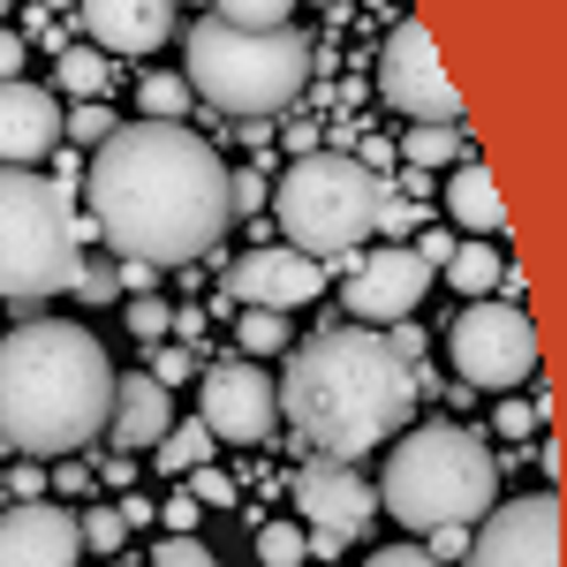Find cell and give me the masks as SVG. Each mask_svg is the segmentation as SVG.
I'll return each mask as SVG.
<instances>
[{
	"label": "cell",
	"instance_id": "obj_1",
	"mask_svg": "<svg viewBox=\"0 0 567 567\" xmlns=\"http://www.w3.org/2000/svg\"><path fill=\"white\" fill-rule=\"evenodd\" d=\"M227 167L182 122H130L91 159V227L130 265H189L227 235Z\"/></svg>",
	"mask_w": 567,
	"mask_h": 567
},
{
	"label": "cell",
	"instance_id": "obj_2",
	"mask_svg": "<svg viewBox=\"0 0 567 567\" xmlns=\"http://www.w3.org/2000/svg\"><path fill=\"white\" fill-rule=\"evenodd\" d=\"M409 401H416V371L371 326L310 333L296 349V363H288V386H280L288 424L326 462H355L363 446H386L401 432V416H409Z\"/></svg>",
	"mask_w": 567,
	"mask_h": 567
},
{
	"label": "cell",
	"instance_id": "obj_3",
	"mask_svg": "<svg viewBox=\"0 0 567 567\" xmlns=\"http://www.w3.org/2000/svg\"><path fill=\"white\" fill-rule=\"evenodd\" d=\"M114 355L99 349L91 326H16L0 341V439L45 462V454H76L106 432V409H114Z\"/></svg>",
	"mask_w": 567,
	"mask_h": 567
},
{
	"label": "cell",
	"instance_id": "obj_4",
	"mask_svg": "<svg viewBox=\"0 0 567 567\" xmlns=\"http://www.w3.org/2000/svg\"><path fill=\"white\" fill-rule=\"evenodd\" d=\"M379 499L401 529H477L499 507V462L470 424H416L386 454Z\"/></svg>",
	"mask_w": 567,
	"mask_h": 567
},
{
	"label": "cell",
	"instance_id": "obj_5",
	"mask_svg": "<svg viewBox=\"0 0 567 567\" xmlns=\"http://www.w3.org/2000/svg\"><path fill=\"white\" fill-rule=\"evenodd\" d=\"M182 84L227 122H265L280 106H296L310 84V39L303 31H235V23H189L182 31Z\"/></svg>",
	"mask_w": 567,
	"mask_h": 567
},
{
	"label": "cell",
	"instance_id": "obj_6",
	"mask_svg": "<svg viewBox=\"0 0 567 567\" xmlns=\"http://www.w3.org/2000/svg\"><path fill=\"white\" fill-rule=\"evenodd\" d=\"M84 227L69 213V189L39 167H0V296L8 303H45L76 288L84 272Z\"/></svg>",
	"mask_w": 567,
	"mask_h": 567
},
{
	"label": "cell",
	"instance_id": "obj_7",
	"mask_svg": "<svg viewBox=\"0 0 567 567\" xmlns=\"http://www.w3.org/2000/svg\"><path fill=\"white\" fill-rule=\"evenodd\" d=\"M379 197H386V182L371 175L363 159L303 152L265 205L280 213L288 250H303V258H341V250H355V243L379 227Z\"/></svg>",
	"mask_w": 567,
	"mask_h": 567
},
{
	"label": "cell",
	"instance_id": "obj_8",
	"mask_svg": "<svg viewBox=\"0 0 567 567\" xmlns=\"http://www.w3.org/2000/svg\"><path fill=\"white\" fill-rule=\"evenodd\" d=\"M446 355H454V371H462V386H523L529 371H537V326H529L523 303H499V296H484L454 318V333H446Z\"/></svg>",
	"mask_w": 567,
	"mask_h": 567
},
{
	"label": "cell",
	"instance_id": "obj_9",
	"mask_svg": "<svg viewBox=\"0 0 567 567\" xmlns=\"http://www.w3.org/2000/svg\"><path fill=\"white\" fill-rule=\"evenodd\" d=\"M379 91L409 122H462V91L446 84V69H439V53H432V31L409 23V16L379 45Z\"/></svg>",
	"mask_w": 567,
	"mask_h": 567
},
{
	"label": "cell",
	"instance_id": "obj_10",
	"mask_svg": "<svg viewBox=\"0 0 567 567\" xmlns=\"http://www.w3.org/2000/svg\"><path fill=\"white\" fill-rule=\"evenodd\" d=\"M470 567H560V499L553 492H523L507 507H492L470 529Z\"/></svg>",
	"mask_w": 567,
	"mask_h": 567
},
{
	"label": "cell",
	"instance_id": "obj_11",
	"mask_svg": "<svg viewBox=\"0 0 567 567\" xmlns=\"http://www.w3.org/2000/svg\"><path fill=\"white\" fill-rule=\"evenodd\" d=\"M272 416H280V386L265 379L258 363H213V371H205L197 424H205L213 439H235V446H250V439L272 432Z\"/></svg>",
	"mask_w": 567,
	"mask_h": 567
},
{
	"label": "cell",
	"instance_id": "obj_12",
	"mask_svg": "<svg viewBox=\"0 0 567 567\" xmlns=\"http://www.w3.org/2000/svg\"><path fill=\"white\" fill-rule=\"evenodd\" d=\"M424 288H432V265L416 258L409 243H393V250H379V258H363L349 272L341 303H349V318H363V326H393V318H409V310L424 303Z\"/></svg>",
	"mask_w": 567,
	"mask_h": 567
},
{
	"label": "cell",
	"instance_id": "obj_13",
	"mask_svg": "<svg viewBox=\"0 0 567 567\" xmlns=\"http://www.w3.org/2000/svg\"><path fill=\"white\" fill-rule=\"evenodd\" d=\"M227 296L250 310H296L310 296H326V265L288 250V243H272V250H250V258L227 265Z\"/></svg>",
	"mask_w": 567,
	"mask_h": 567
},
{
	"label": "cell",
	"instance_id": "obj_14",
	"mask_svg": "<svg viewBox=\"0 0 567 567\" xmlns=\"http://www.w3.org/2000/svg\"><path fill=\"white\" fill-rule=\"evenodd\" d=\"M84 560V537L69 507H45V499H16L0 515V567H76Z\"/></svg>",
	"mask_w": 567,
	"mask_h": 567
},
{
	"label": "cell",
	"instance_id": "obj_15",
	"mask_svg": "<svg viewBox=\"0 0 567 567\" xmlns=\"http://www.w3.org/2000/svg\"><path fill=\"white\" fill-rule=\"evenodd\" d=\"M296 507H303L310 529H326V537H341V545H349L355 529L379 515V492L355 477L349 462H310L303 477H296Z\"/></svg>",
	"mask_w": 567,
	"mask_h": 567
},
{
	"label": "cell",
	"instance_id": "obj_16",
	"mask_svg": "<svg viewBox=\"0 0 567 567\" xmlns=\"http://www.w3.org/2000/svg\"><path fill=\"white\" fill-rule=\"evenodd\" d=\"M76 8H84L76 23L91 31V45L99 53H130V61L136 53H159L182 16V0H76Z\"/></svg>",
	"mask_w": 567,
	"mask_h": 567
},
{
	"label": "cell",
	"instance_id": "obj_17",
	"mask_svg": "<svg viewBox=\"0 0 567 567\" xmlns=\"http://www.w3.org/2000/svg\"><path fill=\"white\" fill-rule=\"evenodd\" d=\"M61 152V99L39 84H0V167H39Z\"/></svg>",
	"mask_w": 567,
	"mask_h": 567
},
{
	"label": "cell",
	"instance_id": "obj_18",
	"mask_svg": "<svg viewBox=\"0 0 567 567\" xmlns=\"http://www.w3.org/2000/svg\"><path fill=\"white\" fill-rule=\"evenodd\" d=\"M167 424H175V393L159 386L152 371H122V379H114V409H106V432H114V446L152 454V446L167 439Z\"/></svg>",
	"mask_w": 567,
	"mask_h": 567
},
{
	"label": "cell",
	"instance_id": "obj_19",
	"mask_svg": "<svg viewBox=\"0 0 567 567\" xmlns=\"http://www.w3.org/2000/svg\"><path fill=\"white\" fill-rule=\"evenodd\" d=\"M446 213H454V227H470L477 243L507 227V205H499V182L484 175L477 159H462V167H454V182H446Z\"/></svg>",
	"mask_w": 567,
	"mask_h": 567
},
{
	"label": "cell",
	"instance_id": "obj_20",
	"mask_svg": "<svg viewBox=\"0 0 567 567\" xmlns=\"http://www.w3.org/2000/svg\"><path fill=\"white\" fill-rule=\"evenodd\" d=\"M53 84L69 91L76 106H84V99H106L114 69H106V53H99V45H61V61H53Z\"/></svg>",
	"mask_w": 567,
	"mask_h": 567
},
{
	"label": "cell",
	"instance_id": "obj_21",
	"mask_svg": "<svg viewBox=\"0 0 567 567\" xmlns=\"http://www.w3.org/2000/svg\"><path fill=\"white\" fill-rule=\"evenodd\" d=\"M401 152H409L416 167H462V159H470V130H462V122H416V130L401 136Z\"/></svg>",
	"mask_w": 567,
	"mask_h": 567
},
{
	"label": "cell",
	"instance_id": "obj_22",
	"mask_svg": "<svg viewBox=\"0 0 567 567\" xmlns=\"http://www.w3.org/2000/svg\"><path fill=\"white\" fill-rule=\"evenodd\" d=\"M499 272H507V258H499L492 243H454V258H446V280H454L470 303H484V296L499 288Z\"/></svg>",
	"mask_w": 567,
	"mask_h": 567
},
{
	"label": "cell",
	"instance_id": "obj_23",
	"mask_svg": "<svg viewBox=\"0 0 567 567\" xmlns=\"http://www.w3.org/2000/svg\"><path fill=\"white\" fill-rule=\"evenodd\" d=\"M152 454H159V470H167V477H189V470H205V454H213V432H205L197 416H189V424H167V439H159Z\"/></svg>",
	"mask_w": 567,
	"mask_h": 567
},
{
	"label": "cell",
	"instance_id": "obj_24",
	"mask_svg": "<svg viewBox=\"0 0 567 567\" xmlns=\"http://www.w3.org/2000/svg\"><path fill=\"white\" fill-rule=\"evenodd\" d=\"M205 16H219V23H235V31H288L296 0H213Z\"/></svg>",
	"mask_w": 567,
	"mask_h": 567
},
{
	"label": "cell",
	"instance_id": "obj_25",
	"mask_svg": "<svg viewBox=\"0 0 567 567\" xmlns=\"http://www.w3.org/2000/svg\"><path fill=\"white\" fill-rule=\"evenodd\" d=\"M76 537H84L99 560H114L130 545V523H122V507H91V515H76Z\"/></svg>",
	"mask_w": 567,
	"mask_h": 567
},
{
	"label": "cell",
	"instance_id": "obj_26",
	"mask_svg": "<svg viewBox=\"0 0 567 567\" xmlns=\"http://www.w3.org/2000/svg\"><path fill=\"white\" fill-rule=\"evenodd\" d=\"M136 106H144V122H182L189 84H182V76H144V84H136Z\"/></svg>",
	"mask_w": 567,
	"mask_h": 567
},
{
	"label": "cell",
	"instance_id": "obj_27",
	"mask_svg": "<svg viewBox=\"0 0 567 567\" xmlns=\"http://www.w3.org/2000/svg\"><path fill=\"white\" fill-rule=\"evenodd\" d=\"M114 130H122V122L106 114V99H84V106L61 114V144H106Z\"/></svg>",
	"mask_w": 567,
	"mask_h": 567
},
{
	"label": "cell",
	"instance_id": "obj_28",
	"mask_svg": "<svg viewBox=\"0 0 567 567\" xmlns=\"http://www.w3.org/2000/svg\"><path fill=\"white\" fill-rule=\"evenodd\" d=\"M310 553H303V529L296 523H265L258 529V567H303Z\"/></svg>",
	"mask_w": 567,
	"mask_h": 567
},
{
	"label": "cell",
	"instance_id": "obj_29",
	"mask_svg": "<svg viewBox=\"0 0 567 567\" xmlns=\"http://www.w3.org/2000/svg\"><path fill=\"white\" fill-rule=\"evenodd\" d=\"M130 333H136V341H159V333H175V310L159 303V296H136V303H130Z\"/></svg>",
	"mask_w": 567,
	"mask_h": 567
},
{
	"label": "cell",
	"instance_id": "obj_30",
	"mask_svg": "<svg viewBox=\"0 0 567 567\" xmlns=\"http://www.w3.org/2000/svg\"><path fill=\"white\" fill-rule=\"evenodd\" d=\"M280 341H288V326H280V310H250V318H243V349H250V355H272Z\"/></svg>",
	"mask_w": 567,
	"mask_h": 567
},
{
	"label": "cell",
	"instance_id": "obj_31",
	"mask_svg": "<svg viewBox=\"0 0 567 567\" xmlns=\"http://www.w3.org/2000/svg\"><path fill=\"white\" fill-rule=\"evenodd\" d=\"M265 197H272V182H265L258 167L227 175V213H265Z\"/></svg>",
	"mask_w": 567,
	"mask_h": 567
},
{
	"label": "cell",
	"instance_id": "obj_32",
	"mask_svg": "<svg viewBox=\"0 0 567 567\" xmlns=\"http://www.w3.org/2000/svg\"><path fill=\"white\" fill-rule=\"evenodd\" d=\"M152 567H219L213 545H197V537H159V560Z\"/></svg>",
	"mask_w": 567,
	"mask_h": 567
},
{
	"label": "cell",
	"instance_id": "obj_33",
	"mask_svg": "<svg viewBox=\"0 0 567 567\" xmlns=\"http://www.w3.org/2000/svg\"><path fill=\"white\" fill-rule=\"evenodd\" d=\"M152 349H159V341H152ZM189 371H197V355H189V349H159V355H152V379H159L167 393H175Z\"/></svg>",
	"mask_w": 567,
	"mask_h": 567
},
{
	"label": "cell",
	"instance_id": "obj_34",
	"mask_svg": "<svg viewBox=\"0 0 567 567\" xmlns=\"http://www.w3.org/2000/svg\"><path fill=\"white\" fill-rule=\"evenodd\" d=\"M189 499H197V507H227V499H235V484L219 477V470H189Z\"/></svg>",
	"mask_w": 567,
	"mask_h": 567
},
{
	"label": "cell",
	"instance_id": "obj_35",
	"mask_svg": "<svg viewBox=\"0 0 567 567\" xmlns=\"http://www.w3.org/2000/svg\"><path fill=\"white\" fill-rule=\"evenodd\" d=\"M0 484H8V499H39V492H45V470H39V462H16Z\"/></svg>",
	"mask_w": 567,
	"mask_h": 567
},
{
	"label": "cell",
	"instance_id": "obj_36",
	"mask_svg": "<svg viewBox=\"0 0 567 567\" xmlns=\"http://www.w3.org/2000/svg\"><path fill=\"white\" fill-rule=\"evenodd\" d=\"M159 515H167V537H197V515H205V507L182 492V499H167V507H159Z\"/></svg>",
	"mask_w": 567,
	"mask_h": 567
},
{
	"label": "cell",
	"instance_id": "obj_37",
	"mask_svg": "<svg viewBox=\"0 0 567 567\" xmlns=\"http://www.w3.org/2000/svg\"><path fill=\"white\" fill-rule=\"evenodd\" d=\"M363 567H439V560L424 553V545H386V553H371Z\"/></svg>",
	"mask_w": 567,
	"mask_h": 567
},
{
	"label": "cell",
	"instance_id": "obj_38",
	"mask_svg": "<svg viewBox=\"0 0 567 567\" xmlns=\"http://www.w3.org/2000/svg\"><path fill=\"white\" fill-rule=\"evenodd\" d=\"M409 250H416V258H424V265H432V272H439V265L454 258V235H446V227H432V235H416Z\"/></svg>",
	"mask_w": 567,
	"mask_h": 567
},
{
	"label": "cell",
	"instance_id": "obj_39",
	"mask_svg": "<svg viewBox=\"0 0 567 567\" xmlns=\"http://www.w3.org/2000/svg\"><path fill=\"white\" fill-rule=\"evenodd\" d=\"M424 553H432L439 567H446V560H462V553H470V529H432V545H424Z\"/></svg>",
	"mask_w": 567,
	"mask_h": 567
},
{
	"label": "cell",
	"instance_id": "obj_40",
	"mask_svg": "<svg viewBox=\"0 0 567 567\" xmlns=\"http://www.w3.org/2000/svg\"><path fill=\"white\" fill-rule=\"evenodd\" d=\"M16 76H23V39L0 31V84H16Z\"/></svg>",
	"mask_w": 567,
	"mask_h": 567
},
{
	"label": "cell",
	"instance_id": "obj_41",
	"mask_svg": "<svg viewBox=\"0 0 567 567\" xmlns=\"http://www.w3.org/2000/svg\"><path fill=\"white\" fill-rule=\"evenodd\" d=\"M529 424H537V416H529L523 401H499V439H523Z\"/></svg>",
	"mask_w": 567,
	"mask_h": 567
},
{
	"label": "cell",
	"instance_id": "obj_42",
	"mask_svg": "<svg viewBox=\"0 0 567 567\" xmlns=\"http://www.w3.org/2000/svg\"><path fill=\"white\" fill-rule=\"evenodd\" d=\"M76 288H84L91 303H106V296H114V288H122V280H114V272H106V265H99V272H76Z\"/></svg>",
	"mask_w": 567,
	"mask_h": 567
},
{
	"label": "cell",
	"instance_id": "obj_43",
	"mask_svg": "<svg viewBox=\"0 0 567 567\" xmlns=\"http://www.w3.org/2000/svg\"><path fill=\"white\" fill-rule=\"evenodd\" d=\"M114 280H122V288H136V296H152V280H159V265H122Z\"/></svg>",
	"mask_w": 567,
	"mask_h": 567
},
{
	"label": "cell",
	"instance_id": "obj_44",
	"mask_svg": "<svg viewBox=\"0 0 567 567\" xmlns=\"http://www.w3.org/2000/svg\"><path fill=\"white\" fill-rule=\"evenodd\" d=\"M0 507H8V484H0Z\"/></svg>",
	"mask_w": 567,
	"mask_h": 567
},
{
	"label": "cell",
	"instance_id": "obj_45",
	"mask_svg": "<svg viewBox=\"0 0 567 567\" xmlns=\"http://www.w3.org/2000/svg\"><path fill=\"white\" fill-rule=\"evenodd\" d=\"M189 8H213V0H189Z\"/></svg>",
	"mask_w": 567,
	"mask_h": 567
},
{
	"label": "cell",
	"instance_id": "obj_46",
	"mask_svg": "<svg viewBox=\"0 0 567 567\" xmlns=\"http://www.w3.org/2000/svg\"><path fill=\"white\" fill-rule=\"evenodd\" d=\"M318 8H341V0H318Z\"/></svg>",
	"mask_w": 567,
	"mask_h": 567
},
{
	"label": "cell",
	"instance_id": "obj_47",
	"mask_svg": "<svg viewBox=\"0 0 567 567\" xmlns=\"http://www.w3.org/2000/svg\"><path fill=\"white\" fill-rule=\"evenodd\" d=\"M0 16H8V0H0Z\"/></svg>",
	"mask_w": 567,
	"mask_h": 567
},
{
	"label": "cell",
	"instance_id": "obj_48",
	"mask_svg": "<svg viewBox=\"0 0 567 567\" xmlns=\"http://www.w3.org/2000/svg\"><path fill=\"white\" fill-rule=\"evenodd\" d=\"M114 567H122V560H114Z\"/></svg>",
	"mask_w": 567,
	"mask_h": 567
}]
</instances>
